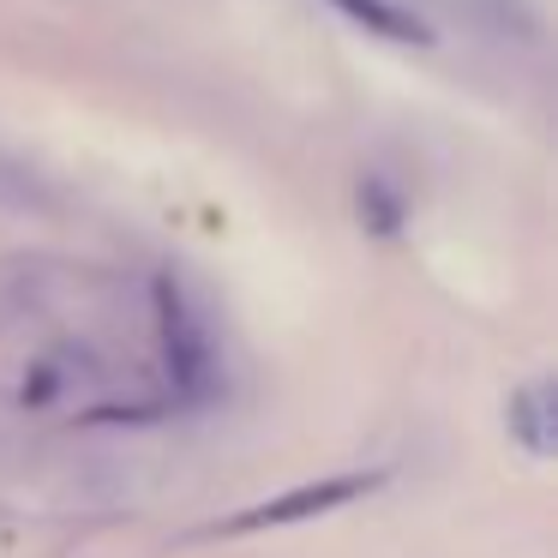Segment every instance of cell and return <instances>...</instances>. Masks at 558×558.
<instances>
[{
    "mask_svg": "<svg viewBox=\"0 0 558 558\" xmlns=\"http://www.w3.org/2000/svg\"><path fill=\"white\" fill-rule=\"evenodd\" d=\"M162 349H169V366L193 397L210 390V342H205V325L186 313V301L174 289H162Z\"/></svg>",
    "mask_w": 558,
    "mask_h": 558,
    "instance_id": "obj_2",
    "label": "cell"
},
{
    "mask_svg": "<svg viewBox=\"0 0 558 558\" xmlns=\"http://www.w3.org/2000/svg\"><path fill=\"white\" fill-rule=\"evenodd\" d=\"M330 7H337L342 19H354V25L390 37V43H433V31H426L409 7H397V0H330Z\"/></svg>",
    "mask_w": 558,
    "mask_h": 558,
    "instance_id": "obj_5",
    "label": "cell"
},
{
    "mask_svg": "<svg viewBox=\"0 0 558 558\" xmlns=\"http://www.w3.org/2000/svg\"><path fill=\"white\" fill-rule=\"evenodd\" d=\"M445 7L493 43H534V13L522 0H445Z\"/></svg>",
    "mask_w": 558,
    "mask_h": 558,
    "instance_id": "obj_4",
    "label": "cell"
},
{
    "mask_svg": "<svg viewBox=\"0 0 558 558\" xmlns=\"http://www.w3.org/2000/svg\"><path fill=\"white\" fill-rule=\"evenodd\" d=\"M373 481H361V474H349V481H318V486H294V493L282 498H265L258 510H246V517L229 522V534H246V529H277V522H306L318 517V510H337L349 505V498H361Z\"/></svg>",
    "mask_w": 558,
    "mask_h": 558,
    "instance_id": "obj_1",
    "label": "cell"
},
{
    "mask_svg": "<svg viewBox=\"0 0 558 558\" xmlns=\"http://www.w3.org/2000/svg\"><path fill=\"white\" fill-rule=\"evenodd\" d=\"M510 438H517L529 457H553L558 445V397L546 378H534V385H522L517 397H510Z\"/></svg>",
    "mask_w": 558,
    "mask_h": 558,
    "instance_id": "obj_3",
    "label": "cell"
},
{
    "mask_svg": "<svg viewBox=\"0 0 558 558\" xmlns=\"http://www.w3.org/2000/svg\"><path fill=\"white\" fill-rule=\"evenodd\" d=\"M361 210H373V217H378L373 229H385V234H390V229H397V222H402V205H397V198H390V193H385V186H378V181H366V186H361Z\"/></svg>",
    "mask_w": 558,
    "mask_h": 558,
    "instance_id": "obj_6",
    "label": "cell"
}]
</instances>
